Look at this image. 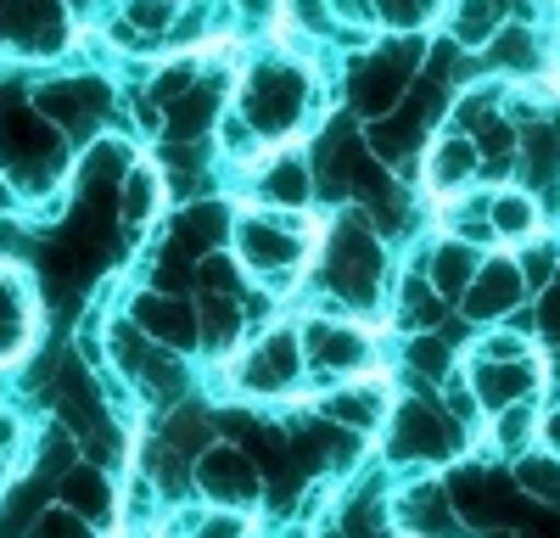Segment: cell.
<instances>
[{"instance_id":"6da1fadb","label":"cell","mask_w":560,"mask_h":538,"mask_svg":"<svg viewBox=\"0 0 560 538\" xmlns=\"http://www.w3.org/2000/svg\"><path fill=\"white\" fill-rule=\"evenodd\" d=\"M197 482L219 505H253L258 500V471H253V460L242 455V448H208V455L197 460Z\"/></svg>"},{"instance_id":"7a4b0ae2","label":"cell","mask_w":560,"mask_h":538,"mask_svg":"<svg viewBox=\"0 0 560 538\" xmlns=\"http://www.w3.org/2000/svg\"><path fill=\"white\" fill-rule=\"evenodd\" d=\"M135 326L147 331L152 342H163V348H191V342L202 337L197 314L185 308L174 292H147V297H135Z\"/></svg>"},{"instance_id":"3957f363","label":"cell","mask_w":560,"mask_h":538,"mask_svg":"<svg viewBox=\"0 0 560 538\" xmlns=\"http://www.w3.org/2000/svg\"><path fill=\"white\" fill-rule=\"evenodd\" d=\"M298 371H303V359H298V337L292 331H269L258 348H253V359H247V387L253 393H287L292 382H298Z\"/></svg>"},{"instance_id":"277c9868","label":"cell","mask_w":560,"mask_h":538,"mask_svg":"<svg viewBox=\"0 0 560 538\" xmlns=\"http://www.w3.org/2000/svg\"><path fill=\"white\" fill-rule=\"evenodd\" d=\"M308 353H314V365H319V371H359L364 337L348 331V326H325V320H314V326H308Z\"/></svg>"},{"instance_id":"5b68a950","label":"cell","mask_w":560,"mask_h":538,"mask_svg":"<svg viewBox=\"0 0 560 538\" xmlns=\"http://www.w3.org/2000/svg\"><path fill=\"white\" fill-rule=\"evenodd\" d=\"M62 505H68L73 516H84V522H107V516H113V488H107L102 471L79 466V471L62 477Z\"/></svg>"},{"instance_id":"8992f818","label":"cell","mask_w":560,"mask_h":538,"mask_svg":"<svg viewBox=\"0 0 560 538\" xmlns=\"http://www.w3.org/2000/svg\"><path fill=\"white\" fill-rule=\"evenodd\" d=\"M325 410H331V421L337 426H376L382 421V382H364V387H348V393H337L331 404H325Z\"/></svg>"},{"instance_id":"52a82bcc","label":"cell","mask_w":560,"mask_h":538,"mask_svg":"<svg viewBox=\"0 0 560 538\" xmlns=\"http://www.w3.org/2000/svg\"><path fill=\"white\" fill-rule=\"evenodd\" d=\"M443 448V437H438V426H432V416L427 410H404V421H398V455H438Z\"/></svg>"},{"instance_id":"ba28073f","label":"cell","mask_w":560,"mask_h":538,"mask_svg":"<svg viewBox=\"0 0 560 538\" xmlns=\"http://www.w3.org/2000/svg\"><path fill=\"white\" fill-rule=\"evenodd\" d=\"M516 276L510 269H482V286L471 297V314H504L510 303H516V286H510Z\"/></svg>"},{"instance_id":"9c48e42d","label":"cell","mask_w":560,"mask_h":538,"mask_svg":"<svg viewBox=\"0 0 560 538\" xmlns=\"http://www.w3.org/2000/svg\"><path fill=\"white\" fill-rule=\"evenodd\" d=\"M202 337L213 342V348H230L242 337V314L230 308V303H208V314H202Z\"/></svg>"},{"instance_id":"30bf717a","label":"cell","mask_w":560,"mask_h":538,"mask_svg":"<svg viewBox=\"0 0 560 538\" xmlns=\"http://www.w3.org/2000/svg\"><path fill=\"white\" fill-rule=\"evenodd\" d=\"M28 538H90V527H84V516H73V511H45V516L28 527Z\"/></svg>"},{"instance_id":"8fae6325","label":"cell","mask_w":560,"mask_h":538,"mask_svg":"<svg viewBox=\"0 0 560 538\" xmlns=\"http://www.w3.org/2000/svg\"><path fill=\"white\" fill-rule=\"evenodd\" d=\"M28 326H23V308H18V286L7 281L0 286V353H12V342L23 337Z\"/></svg>"},{"instance_id":"7c38bea8","label":"cell","mask_w":560,"mask_h":538,"mask_svg":"<svg viewBox=\"0 0 560 538\" xmlns=\"http://www.w3.org/2000/svg\"><path fill=\"white\" fill-rule=\"evenodd\" d=\"M465 269H471V258H465L459 247H448V253L438 258V269H432V276H438L432 286H438V292H459V286H465V281H459V276H465Z\"/></svg>"},{"instance_id":"4fadbf2b","label":"cell","mask_w":560,"mask_h":538,"mask_svg":"<svg viewBox=\"0 0 560 538\" xmlns=\"http://www.w3.org/2000/svg\"><path fill=\"white\" fill-rule=\"evenodd\" d=\"M493 224H504V231L516 236V231H527V224H533V208L522 197H504V202H493Z\"/></svg>"},{"instance_id":"5bb4252c","label":"cell","mask_w":560,"mask_h":538,"mask_svg":"<svg viewBox=\"0 0 560 538\" xmlns=\"http://www.w3.org/2000/svg\"><path fill=\"white\" fill-rule=\"evenodd\" d=\"M152 191H158L152 174H135V179H129V219H147V213H152Z\"/></svg>"},{"instance_id":"9a60e30c","label":"cell","mask_w":560,"mask_h":538,"mask_svg":"<svg viewBox=\"0 0 560 538\" xmlns=\"http://www.w3.org/2000/svg\"><path fill=\"white\" fill-rule=\"evenodd\" d=\"M129 12H135L140 23H147V28H158V23L174 12V0H129Z\"/></svg>"},{"instance_id":"2e32d148","label":"cell","mask_w":560,"mask_h":538,"mask_svg":"<svg viewBox=\"0 0 560 538\" xmlns=\"http://www.w3.org/2000/svg\"><path fill=\"white\" fill-rule=\"evenodd\" d=\"M202 281L219 292V286H236V264H230V258H208L202 264Z\"/></svg>"},{"instance_id":"e0dca14e","label":"cell","mask_w":560,"mask_h":538,"mask_svg":"<svg viewBox=\"0 0 560 538\" xmlns=\"http://www.w3.org/2000/svg\"><path fill=\"white\" fill-rule=\"evenodd\" d=\"M325 538H348V533H325Z\"/></svg>"}]
</instances>
